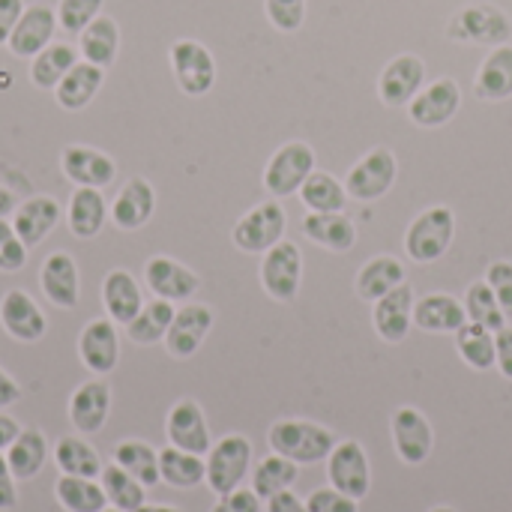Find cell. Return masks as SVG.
I'll use <instances>...</instances> for the list:
<instances>
[{"label": "cell", "mask_w": 512, "mask_h": 512, "mask_svg": "<svg viewBox=\"0 0 512 512\" xmlns=\"http://www.w3.org/2000/svg\"><path fill=\"white\" fill-rule=\"evenodd\" d=\"M270 450L291 459L294 465H318L324 459H330L336 438L330 429L318 426V423H306V420H279L270 426Z\"/></svg>", "instance_id": "6da1fadb"}, {"label": "cell", "mask_w": 512, "mask_h": 512, "mask_svg": "<svg viewBox=\"0 0 512 512\" xmlns=\"http://www.w3.org/2000/svg\"><path fill=\"white\" fill-rule=\"evenodd\" d=\"M447 36L453 42L498 48L512 36V18L495 3H468L447 21Z\"/></svg>", "instance_id": "7a4b0ae2"}, {"label": "cell", "mask_w": 512, "mask_h": 512, "mask_svg": "<svg viewBox=\"0 0 512 512\" xmlns=\"http://www.w3.org/2000/svg\"><path fill=\"white\" fill-rule=\"evenodd\" d=\"M456 237V216L450 207H432L420 213L408 234H405V252L417 264H432L447 255L450 243Z\"/></svg>", "instance_id": "3957f363"}, {"label": "cell", "mask_w": 512, "mask_h": 512, "mask_svg": "<svg viewBox=\"0 0 512 512\" xmlns=\"http://www.w3.org/2000/svg\"><path fill=\"white\" fill-rule=\"evenodd\" d=\"M171 72L186 96H207L216 84V60L198 39H177L168 48Z\"/></svg>", "instance_id": "277c9868"}, {"label": "cell", "mask_w": 512, "mask_h": 512, "mask_svg": "<svg viewBox=\"0 0 512 512\" xmlns=\"http://www.w3.org/2000/svg\"><path fill=\"white\" fill-rule=\"evenodd\" d=\"M249 462H252V444L243 435H228L219 444L210 447L207 453V486L210 492H216L219 498L240 489V483L249 474Z\"/></svg>", "instance_id": "5b68a950"}, {"label": "cell", "mask_w": 512, "mask_h": 512, "mask_svg": "<svg viewBox=\"0 0 512 512\" xmlns=\"http://www.w3.org/2000/svg\"><path fill=\"white\" fill-rule=\"evenodd\" d=\"M312 171H315V150L306 141H288L267 162L264 186L273 198H288L300 192V186Z\"/></svg>", "instance_id": "8992f818"}, {"label": "cell", "mask_w": 512, "mask_h": 512, "mask_svg": "<svg viewBox=\"0 0 512 512\" xmlns=\"http://www.w3.org/2000/svg\"><path fill=\"white\" fill-rule=\"evenodd\" d=\"M399 174V162L393 156V150L387 147H375L369 150L345 177V192L354 201H378L384 198Z\"/></svg>", "instance_id": "52a82bcc"}, {"label": "cell", "mask_w": 512, "mask_h": 512, "mask_svg": "<svg viewBox=\"0 0 512 512\" xmlns=\"http://www.w3.org/2000/svg\"><path fill=\"white\" fill-rule=\"evenodd\" d=\"M285 234V210L279 201H264L258 207H252L246 216H240V222L231 231V240L240 252L249 255H264L270 252Z\"/></svg>", "instance_id": "ba28073f"}, {"label": "cell", "mask_w": 512, "mask_h": 512, "mask_svg": "<svg viewBox=\"0 0 512 512\" xmlns=\"http://www.w3.org/2000/svg\"><path fill=\"white\" fill-rule=\"evenodd\" d=\"M300 279H303V255L294 243L279 240L270 252H264L261 285L273 300L291 303L300 291Z\"/></svg>", "instance_id": "9c48e42d"}, {"label": "cell", "mask_w": 512, "mask_h": 512, "mask_svg": "<svg viewBox=\"0 0 512 512\" xmlns=\"http://www.w3.org/2000/svg\"><path fill=\"white\" fill-rule=\"evenodd\" d=\"M327 462H330L327 465V477H330L333 489H339L342 495H348L354 501H363L369 495V489H372L369 456H366V450L357 441L336 444Z\"/></svg>", "instance_id": "30bf717a"}, {"label": "cell", "mask_w": 512, "mask_h": 512, "mask_svg": "<svg viewBox=\"0 0 512 512\" xmlns=\"http://www.w3.org/2000/svg\"><path fill=\"white\" fill-rule=\"evenodd\" d=\"M0 327L9 339H15L21 345H33L48 333V321H45L42 309L21 288H12L0 297Z\"/></svg>", "instance_id": "8fae6325"}, {"label": "cell", "mask_w": 512, "mask_h": 512, "mask_svg": "<svg viewBox=\"0 0 512 512\" xmlns=\"http://www.w3.org/2000/svg\"><path fill=\"white\" fill-rule=\"evenodd\" d=\"M462 105V87L456 78H438L432 81L429 87H423L411 105H408V117L417 123V126H426V129H435V126H444L456 117Z\"/></svg>", "instance_id": "7c38bea8"}, {"label": "cell", "mask_w": 512, "mask_h": 512, "mask_svg": "<svg viewBox=\"0 0 512 512\" xmlns=\"http://www.w3.org/2000/svg\"><path fill=\"white\" fill-rule=\"evenodd\" d=\"M213 330V309L204 303H186L174 312V321L165 333V351L174 360H189Z\"/></svg>", "instance_id": "4fadbf2b"}, {"label": "cell", "mask_w": 512, "mask_h": 512, "mask_svg": "<svg viewBox=\"0 0 512 512\" xmlns=\"http://www.w3.org/2000/svg\"><path fill=\"white\" fill-rule=\"evenodd\" d=\"M57 9L45 6V3H30L24 6L12 36H9V51L15 57H27L33 60L42 48H48L54 42V33H57Z\"/></svg>", "instance_id": "5bb4252c"}, {"label": "cell", "mask_w": 512, "mask_h": 512, "mask_svg": "<svg viewBox=\"0 0 512 512\" xmlns=\"http://www.w3.org/2000/svg\"><path fill=\"white\" fill-rule=\"evenodd\" d=\"M426 84V63L417 54H399L393 57L381 78H378V96L390 108L411 105V99L423 90Z\"/></svg>", "instance_id": "9a60e30c"}, {"label": "cell", "mask_w": 512, "mask_h": 512, "mask_svg": "<svg viewBox=\"0 0 512 512\" xmlns=\"http://www.w3.org/2000/svg\"><path fill=\"white\" fill-rule=\"evenodd\" d=\"M60 168L69 183L87 189H105L117 177V162L108 153L87 144H69L60 156Z\"/></svg>", "instance_id": "2e32d148"}, {"label": "cell", "mask_w": 512, "mask_h": 512, "mask_svg": "<svg viewBox=\"0 0 512 512\" xmlns=\"http://www.w3.org/2000/svg\"><path fill=\"white\" fill-rule=\"evenodd\" d=\"M144 285L150 288V294H156L162 300L183 303L201 288V279L186 264L168 258V255H153L144 264Z\"/></svg>", "instance_id": "e0dca14e"}, {"label": "cell", "mask_w": 512, "mask_h": 512, "mask_svg": "<svg viewBox=\"0 0 512 512\" xmlns=\"http://www.w3.org/2000/svg\"><path fill=\"white\" fill-rule=\"evenodd\" d=\"M78 357L93 375H111L120 360V336L111 318L90 321L78 336Z\"/></svg>", "instance_id": "ac0fdd59"}, {"label": "cell", "mask_w": 512, "mask_h": 512, "mask_svg": "<svg viewBox=\"0 0 512 512\" xmlns=\"http://www.w3.org/2000/svg\"><path fill=\"white\" fill-rule=\"evenodd\" d=\"M165 432L171 447L195 453V456H207L213 441H210V429L204 420V411L195 399H180L165 420Z\"/></svg>", "instance_id": "d6986e66"}, {"label": "cell", "mask_w": 512, "mask_h": 512, "mask_svg": "<svg viewBox=\"0 0 512 512\" xmlns=\"http://www.w3.org/2000/svg\"><path fill=\"white\" fill-rule=\"evenodd\" d=\"M39 288L57 309H75L81 300V276L78 264L69 252H51L39 270Z\"/></svg>", "instance_id": "ffe728a7"}, {"label": "cell", "mask_w": 512, "mask_h": 512, "mask_svg": "<svg viewBox=\"0 0 512 512\" xmlns=\"http://www.w3.org/2000/svg\"><path fill=\"white\" fill-rule=\"evenodd\" d=\"M414 303H417V297H414L408 282H402L399 288H393L390 294L375 300L372 321H375V330L384 342L399 345L408 339V333L414 327Z\"/></svg>", "instance_id": "44dd1931"}, {"label": "cell", "mask_w": 512, "mask_h": 512, "mask_svg": "<svg viewBox=\"0 0 512 512\" xmlns=\"http://www.w3.org/2000/svg\"><path fill=\"white\" fill-rule=\"evenodd\" d=\"M393 444L405 465H423L435 447L429 420L417 408H399L393 414Z\"/></svg>", "instance_id": "7402d4cb"}, {"label": "cell", "mask_w": 512, "mask_h": 512, "mask_svg": "<svg viewBox=\"0 0 512 512\" xmlns=\"http://www.w3.org/2000/svg\"><path fill=\"white\" fill-rule=\"evenodd\" d=\"M153 210H156V192L150 180L129 177L111 204V219L120 231H138L153 219Z\"/></svg>", "instance_id": "603a6c76"}, {"label": "cell", "mask_w": 512, "mask_h": 512, "mask_svg": "<svg viewBox=\"0 0 512 512\" xmlns=\"http://www.w3.org/2000/svg\"><path fill=\"white\" fill-rule=\"evenodd\" d=\"M111 414V387L105 381H87L69 396V423L81 435H96Z\"/></svg>", "instance_id": "cb8c5ba5"}, {"label": "cell", "mask_w": 512, "mask_h": 512, "mask_svg": "<svg viewBox=\"0 0 512 512\" xmlns=\"http://www.w3.org/2000/svg\"><path fill=\"white\" fill-rule=\"evenodd\" d=\"M60 216H63V210H60V204L54 198L33 195V198H27L24 204L15 207L12 225H15L18 237L24 240V246L30 249V246H39L57 228Z\"/></svg>", "instance_id": "d4e9b609"}, {"label": "cell", "mask_w": 512, "mask_h": 512, "mask_svg": "<svg viewBox=\"0 0 512 512\" xmlns=\"http://www.w3.org/2000/svg\"><path fill=\"white\" fill-rule=\"evenodd\" d=\"M105 84V69L96 66V63H87V60H78L66 75L63 81L54 87V96H57V105L63 111H84L93 96L102 90Z\"/></svg>", "instance_id": "484cf974"}, {"label": "cell", "mask_w": 512, "mask_h": 512, "mask_svg": "<svg viewBox=\"0 0 512 512\" xmlns=\"http://www.w3.org/2000/svg\"><path fill=\"white\" fill-rule=\"evenodd\" d=\"M102 306H105V312H108V318L114 324L126 327L141 312V306H144L138 279L129 270H123V267L111 270L102 279Z\"/></svg>", "instance_id": "4316f807"}, {"label": "cell", "mask_w": 512, "mask_h": 512, "mask_svg": "<svg viewBox=\"0 0 512 512\" xmlns=\"http://www.w3.org/2000/svg\"><path fill=\"white\" fill-rule=\"evenodd\" d=\"M414 324L426 333H456L468 324V312L450 294H426L414 303Z\"/></svg>", "instance_id": "83f0119b"}, {"label": "cell", "mask_w": 512, "mask_h": 512, "mask_svg": "<svg viewBox=\"0 0 512 512\" xmlns=\"http://www.w3.org/2000/svg\"><path fill=\"white\" fill-rule=\"evenodd\" d=\"M108 219V204L102 198V189L78 186L66 207V225L78 240H93Z\"/></svg>", "instance_id": "f1b7e54d"}, {"label": "cell", "mask_w": 512, "mask_h": 512, "mask_svg": "<svg viewBox=\"0 0 512 512\" xmlns=\"http://www.w3.org/2000/svg\"><path fill=\"white\" fill-rule=\"evenodd\" d=\"M474 93L483 102H501L512 96V45H498L489 51V57L480 63Z\"/></svg>", "instance_id": "f546056e"}, {"label": "cell", "mask_w": 512, "mask_h": 512, "mask_svg": "<svg viewBox=\"0 0 512 512\" xmlns=\"http://www.w3.org/2000/svg\"><path fill=\"white\" fill-rule=\"evenodd\" d=\"M78 51L87 63H96L108 69L117 60L120 51V27L111 15L93 18L81 33H78Z\"/></svg>", "instance_id": "4dcf8cb0"}, {"label": "cell", "mask_w": 512, "mask_h": 512, "mask_svg": "<svg viewBox=\"0 0 512 512\" xmlns=\"http://www.w3.org/2000/svg\"><path fill=\"white\" fill-rule=\"evenodd\" d=\"M303 231L309 240L333 252H348L357 243V228L345 213H309L303 219Z\"/></svg>", "instance_id": "1f68e13d"}, {"label": "cell", "mask_w": 512, "mask_h": 512, "mask_svg": "<svg viewBox=\"0 0 512 512\" xmlns=\"http://www.w3.org/2000/svg\"><path fill=\"white\" fill-rule=\"evenodd\" d=\"M75 63H78V51L69 42H51L30 60V81L39 90H54Z\"/></svg>", "instance_id": "d6a6232c"}, {"label": "cell", "mask_w": 512, "mask_h": 512, "mask_svg": "<svg viewBox=\"0 0 512 512\" xmlns=\"http://www.w3.org/2000/svg\"><path fill=\"white\" fill-rule=\"evenodd\" d=\"M402 282H405L402 261L393 258V255H378V258L363 264V270L357 276V294L363 300H381L384 294H390Z\"/></svg>", "instance_id": "836d02e7"}, {"label": "cell", "mask_w": 512, "mask_h": 512, "mask_svg": "<svg viewBox=\"0 0 512 512\" xmlns=\"http://www.w3.org/2000/svg\"><path fill=\"white\" fill-rule=\"evenodd\" d=\"M174 303L171 300H150L141 306V312L126 324V333L135 345H156V342H165V333L174 321Z\"/></svg>", "instance_id": "e575fe53"}, {"label": "cell", "mask_w": 512, "mask_h": 512, "mask_svg": "<svg viewBox=\"0 0 512 512\" xmlns=\"http://www.w3.org/2000/svg\"><path fill=\"white\" fill-rule=\"evenodd\" d=\"M48 459V444L45 435L39 429H21V435L12 441V447L6 450V462L15 474V480H33Z\"/></svg>", "instance_id": "d590c367"}, {"label": "cell", "mask_w": 512, "mask_h": 512, "mask_svg": "<svg viewBox=\"0 0 512 512\" xmlns=\"http://www.w3.org/2000/svg\"><path fill=\"white\" fill-rule=\"evenodd\" d=\"M114 462L129 474L135 477L144 489L162 483V474H159V453L147 444V441H120L114 447Z\"/></svg>", "instance_id": "8d00e7d4"}, {"label": "cell", "mask_w": 512, "mask_h": 512, "mask_svg": "<svg viewBox=\"0 0 512 512\" xmlns=\"http://www.w3.org/2000/svg\"><path fill=\"white\" fill-rule=\"evenodd\" d=\"M159 474L174 489H195L207 480V462L195 453L165 447L159 453Z\"/></svg>", "instance_id": "74e56055"}, {"label": "cell", "mask_w": 512, "mask_h": 512, "mask_svg": "<svg viewBox=\"0 0 512 512\" xmlns=\"http://www.w3.org/2000/svg\"><path fill=\"white\" fill-rule=\"evenodd\" d=\"M54 465L66 477H87L96 480L102 474V459L93 444L84 438H60L54 447Z\"/></svg>", "instance_id": "f35d334b"}, {"label": "cell", "mask_w": 512, "mask_h": 512, "mask_svg": "<svg viewBox=\"0 0 512 512\" xmlns=\"http://www.w3.org/2000/svg\"><path fill=\"white\" fill-rule=\"evenodd\" d=\"M57 504L66 512H102L108 507V498L102 492V483L87 477H66L60 474L54 486Z\"/></svg>", "instance_id": "ab89813d"}, {"label": "cell", "mask_w": 512, "mask_h": 512, "mask_svg": "<svg viewBox=\"0 0 512 512\" xmlns=\"http://www.w3.org/2000/svg\"><path fill=\"white\" fill-rule=\"evenodd\" d=\"M300 198L312 213H342L348 192H345V183H339L333 174L312 171L306 183L300 186Z\"/></svg>", "instance_id": "60d3db41"}, {"label": "cell", "mask_w": 512, "mask_h": 512, "mask_svg": "<svg viewBox=\"0 0 512 512\" xmlns=\"http://www.w3.org/2000/svg\"><path fill=\"white\" fill-rule=\"evenodd\" d=\"M99 483H102V492L108 498V507H114V510L132 512L141 504H147V489L135 477H129L117 462L102 468Z\"/></svg>", "instance_id": "b9f144b4"}, {"label": "cell", "mask_w": 512, "mask_h": 512, "mask_svg": "<svg viewBox=\"0 0 512 512\" xmlns=\"http://www.w3.org/2000/svg\"><path fill=\"white\" fill-rule=\"evenodd\" d=\"M456 348L462 354V360L477 369V372H486L495 366L498 354H495V333L483 324H474L468 321L462 330H456Z\"/></svg>", "instance_id": "7bdbcfd3"}, {"label": "cell", "mask_w": 512, "mask_h": 512, "mask_svg": "<svg viewBox=\"0 0 512 512\" xmlns=\"http://www.w3.org/2000/svg\"><path fill=\"white\" fill-rule=\"evenodd\" d=\"M294 483H297V465H294L291 459L279 456V453L261 459V462L255 465V471H252V492H255L261 501H267V498H273V495L291 489Z\"/></svg>", "instance_id": "ee69618b"}, {"label": "cell", "mask_w": 512, "mask_h": 512, "mask_svg": "<svg viewBox=\"0 0 512 512\" xmlns=\"http://www.w3.org/2000/svg\"><path fill=\"white\" fill-rule=\"evenodd\" d=\"M465 312H468V321L483 324L492 333H498V330L507 327V315H504V309H501V303H498V297H495V291H492V285L486 279H480V282H474L468 288V294H465Z\"/></svg>", "instance_id": "f6af8a7d"}, {"label": "cell", "mask_w": 512, "mask_h": 512, "mask_svg": "<svg viewBox=\"0 0 512 512\" xmlns=\"http://www.w3.org/2000/svg\"><path fill=\"white\" fill-rule=\"evenodd\" d=\"M105 0H60L57 3V24L66 33H81L93 18L102 15Z\"/></svg>", "instance_id": "bcb514c9"}, {"label": "cell", "mask_w": 512, "mask_h": 512, "mask_svg": "<svg viewBox=\"0 0 512 512\" xmlns=\"http://www.w3.org/2000/svg\"><path fill=\"white\" fill-rule=\"evenodd\" d=\"M270 24L282 33H297L306 21V0H264Z\"/></svg>", "instance_id": "7dc6e473"}, {"label": "cell", "mask_w": 512, "mask_h": 512, "mask_svg": "<svg viewBox=\"0 0 512 512\" xmlns=\"http://www.w3.org/2000/svg\"><path fill=\"white\" fill-rule=\"evenodd\" d=\"M27 264V246L15 225L0 219V273H18Z\"/></svg>", "instance_id": "c3c4849f"}, {"label": "cell", "mask_w": 512, "mask_h": 512, "mask_svg": "<svg viewBox=\"0 0 512 512\" xmlns=\"http://www.w3.org/2000/svg\"><path fill=\"white\" fill-rule=\"evenodd\" d=\"M486 282L492 285V291H495V297H498V303H501L504 315L512 318V264L510 261H495V264L489 267Z\"/></svg>", "instance_id": "681fc988"}, {"label": "cell", "mask_w": 512, "mask_h": 512, "mask_svg": "<svg viewBox=\"0 0 512 512\" xmlns=\"http://www.w3.org/2000/svg\"><path fill=\"white\" fill-rule=\"evenodd\" d=\"M309 512H357V501L342 495L339 489H318L306 501Z\"/></svg>", "instance_id": "f907efd6"}, {"label": "cell", "mask_w": 512, "mask_h": 512, "mask_svg": "<svg viewBox=\"0 0 512 512\" xmlns=\"http://www.w3.org/2000/svg\"><path fill=\"white\" fill-rule=\"evenodd\" d=\"M210 512H261V498L252 489H234L222 495Z\"/></svg>", "instance_id": "816d5d0a"}, {"label": "cell", "mask_w": 512, "mask_h": 512, "mask_svg": "<svg viewBox=\"0 0 512 512\" xmlns=\"http://www.w3.org/2000/svg\"><path fill=\"white\" fill-rule=\"evenodd\" d=\"M18 504V489H15V474L6 462V456L0 453V512L12 510Z\"/></svg>", "instance_id": "f5cc1de1"}, {"label": "cell", "mask_w": 512, "mask_h": 512, "mask_svg": "<svg viewBox=\"0 0 512 512\" xmlns=\"http://www.w3.org/2000/svg\"><path fill=\"white\" fill-rule=\"evenodd\" d=\"M21 12H24V0H0V45L9 42Z\"/></svg>", "instance_id": "db71d44e"}, {"label": "cell", "mask_w": 512, "mask_h": 512, "mask_svg": "<svg viewBox=\"0 0 512 512\" xmlns=\"http://www.w3.org/2000/svg\"><path fill=\"white\" fill-rule=\"evenodd\" d=\"M495 354H498L495 366L501 369L504 378L512 381V327H504L495 333Z\"/></svg>", "instance_id": "11a10c76"}, {"label": "cell", "mask_w": 512, "mask_h": 512, "mask_svg": "<svg viewBox=\"0 0 512 512\" xmlns=\"http://www.w3.org/2000/svg\"><path fill=\"white\" fill-rule=\"evenodd\" d=\"M267 512H309V507H306V501H300L291 489H285V492L267 498Z\"/></svg>", "instance_id": "9f6ffc18"}, {"label": "cell", "mask_w": 512, "mask_h": 512, "mask_svg": "<svg viewBox=\"0 0 512 512\" xmlns=\"http://www.w3.org/2000/svg\"><path fill=\"white\" fill-rule=\"evenodd\" d=\"M21 399V387L15 384V378L0 366V411L3 408H12L15 402Z\"/></svg>", "instance_id": "6f0895ef"}, {"label": "cell", "mask_w": 512, "mask_h": 512, "mask_svg": "<svg viewBox=\"0 0 512 512\" xmlns=\"http://www.w3.org/2000/svg\"><path fill=\"white\" fill-rule=\"evenodd\" d=\"M18 435H21V426L9 414H0V453H6Z\"/></svg>", "instance_id": "680465c9"}, {"label": "cell", "mask_w": 512, "mask_h": 512, "mask_svg": "<svg viewBox=\"0 0 512 512\" xmlns=\"http://www.w3.org/2000/svg\"><path fill=\"white\" fill-rule=\"evenodd\" d=\"M15 207H18L15 195H12L6 186H0V219H9V216L15 213Z\"/></svg>", "instance_id": "91938a15"}, {"label": "cell", "mask_w": 512, "mask_h": 512, "mask_svg": "<svg viewBox=\"0 0 512 512\" xmlns=\"http://www.w3.org/2000/svg\"><path fill=\"white\" fill-rule=\"evenodd\" d=\"M132 512H180L177 507H165V504H141L138 510Z\"/></svg>", "instance_id": "94428289"}, {"label": "cell", "mask_w": 512, "mask_h": 512, "mask_svg": "<svg viewBox=\"0 0 512 512\" xmlns=\"http://www.w3.org/2000/svg\"><path fill=\"white\" fill-rule=\"evenodd\" d=\"M432 512H456V510H453V507H435Z\"/></svg>", "instance_id": "6125c7cd"}, {"label": "cell", "mask_w": 512, "mask_h": 512, "mask_svg": "<svg viewBox=\"0 0 512 512\" xmlns=\"http://www.w3.org/2000/svg\"><path fill=\"white\" fill-rule=\"evenodd\" d=\"M102 512H120V510H114V507H105V510Z\"/></svg>", "instance_id": "be15d7a7"}]
</instances>
